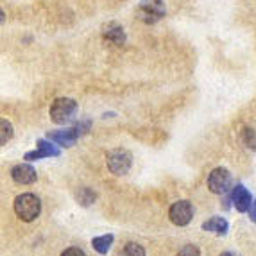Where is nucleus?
Segmentation results:
<instances>
[{"instance_id": "obj_1", "label": "nucleus", "mask_w": 256, "mask_h": 256, "mask_svg": "<svg viewBox=\"0 0 256 256\" xmlns=\"http://www.w3.org/2000/svg\"><path fill=\"white\" fill-rule=\"evenodd\" d=\"M14 214L22 218L24 222H32L34 218L40 217L42 212V201L34 194H22L14 199Z\"/></svg>"}, {"instance_id": "obj_2", "label": "nucleus", "mask_w": 256, "mask_h": 256, "mask_svg": "<svg viewBox=\"0 0 256 256\" xmlns=\"http://www.w3.org/2000/svg\"><path fill=\"white\" fill-rule=\"evenodd\" d=\"M76 113H77V102L74 98L68 97L56 98L50 106V118L54 124H60V126L68 124L70 120H74Z\"/></svg>"}, {"instance_id": "obj_3", "label": "nucleus", "mask_w": 256, "mask_h": 256, "mask_svg": "<svg viewBox=\"0 0 256 256\" xmlns=\"http://www.w3.org/2000/svg\"><path fill=\"white\" fill-rule=\"evenodd\" d=\"M136 16L144 24H156L165 16L163 0H142L136 8Z\"/></svg>"}, {"instance_id": "obj_4", "label": "nucleus", "mask_w": 256, "mask_h": 256, "mask_svg": "<svg viewBox=\"0 0 256 256\" xmlns=\"http://www.w3.org/2000/svg\"><path fill=\"white\" fill-rule=\"evenodd\" d=\"M88 128H90V122H81V124L74 126V128L48 132L47 138L50 142H56V144H58V146H61V147H72L74 144L77 142V138L88 131Z\"/></svg>"}, {"instance_id": "obj_5", "label": "nucleus", "mask_w": 256, "mask_h": 256, "mask_svg": "<svg viewBox=\"0 0 256 256\" xmlns=\"http://www.w3.org/2000/svg\"><path fill=\"white\" fill-rule=\"evenodd\" d=\"M106 163H108V168L115 176H126L129 172V168H131L132 156L126 149H113L108 152Z\"/></svg>"}, {"instance_id": "obj_6", "label": "nucleus", "mask_w": 256, "mask_h": 256, "mask_svg": "<svg viewBox=\"0 0 256 256\" xmlns=\"http://www.w3.org/2000/svg\"><path fill=\"white\" fill-rule=\"evenodd\" d=\"M231 174L228 168L224 166H217L214 170L210 172L208 176V188L210 192L217 194V196H224V194L230 192L231 188Z\"/></svg>"}, {"instance_id": "obj_7", "label": "nucleus", "mask_w": 256, "mask_h": 256, "mask_svg": "<svg viewBox=\"0 0 256 256\" xmlns=\"http://www.w3.org/2000/svg\"><path fill=\"white\" fill-rule=\"evenodd\" d=\"M194 217V208L188 201H178L168 210V218L176 226H188Z\"/></svg>"}, {"instance_id": "obj_8", "label": "nucleus", "mask_w": 256, "mask_h": 256, "mask_svg": "<svg viewBox=\"0 0 256 256\" xmlns=\"http://www.w3.org/2000/svg\"><path fill=\"white\" fill-rule=\"evenodd\" d=\"M231 202L236 208V212L240 214H246L252 208V197L249 194V190L244 184H236L233 190H231Z\"/></svg>"}, {"instance_id": "obj_9", "label": "nucleus", "mask_w": 256, "mask_h": 256, "mask_svg": "<svg viewBox=\"0 0 256 256\" xmlns=\"http://www.w3.org/2000/svg\"><path fill=\"white\" fill-rule=\"evenodd\" d=\"M61 154V150L50 144V140H38L36 144V150H30L26 154L27 162H34V160H42V158H58Z\"/></svg>"}, {"instance_id": "obj_10", "label": "nucleus", "mask_w": 256, "mask_h": 256, "mask_svg": "<svg viewBox=\"0 0 256 256\" xmlns=\"http://www.w3.org/2000/svg\"><path fill=\"white\" fill-rule=\"evenodd\" d=\"M102 38L104 42L111 45H124L126 43V32L124 27L116 24V22H108L102 26Z\"/></svg>"}, {"instance_id": "obj_11", "label": "nucleus", "mask_w": 256, "mask_h": 256, "mask_svg": "<svg viewBox=\"0 0 256 256\" xmlns=\"http://www.w3.org/2000/svg\"><path fill=\"white\" fill-rule=\"evenodd\" d=\"M11 178L16 184H32L38 180V174L30 165L27 163H20V165L11 168Z\"/></svg>"}, {"instance_id": "obj_12", "label": "nucleus", "mask_w": 256, "mask_h": 256, "mask_svg": "<svg viewBox=\"0 0 256 256\" xmlns=\"http://www.w3.org/2000/svg\"><path fill=\"white\" fill-rule=\"evenodd\" d=\"M202 230H204V231H212V233H215V235L222 236V235H226V233H228V230H230V224H228L226 218L212 217L210 220L202 222Z\"/></svg>"}, {"instance_id": "obj_13", "label": "nucleus", "mask_w": 256, "mask_h": 256, "mask_svg": "<svg viewBox=\"0 0 256 256\" xmlns=\"http://www.w3.org/2000/svg\"><path fill=\"white\" fill-rule=\"evenodd\" d=\"M113 240H115L113 235L95 236V238L92 240V246H94V249L98 252V254H108V251H110L111 246H113Z\"/></svg>"}, {"instance_id": "obj_14", "label": "nucleus", "mask_w": 256, "mask_h": 256, "mask_svg": "<svg viewBox=\"0 0 256 256\" xmlns=\"http://www.w3.org/2000/svg\"><path fill=\"white\" fill-rule=\"evenodd\" d=\"M120 256H146V249L136 242H128L120 252Z\"/></svg>"}, {"instance_id": "obj_15", "label": "nucleus", "mask_w": 256, "mask_h": 256, "mask_svg": "<svg viewBox=\"0 0 256 256\" xmlns=\"http://www.w3.org/2000/svg\"><path fill=\"white\" fill-rule=\"evenodd\" d=\"M77 201L81 202L82 206H90L92 202L95 201V194L92 192L90 188H81L79 192H77Z\"/></svg>"}, {"instance_id": "obj_16", "label": "nucleus", "mask_w": 256, "mask_h": 256, "mask_svg": "<svg viewBox=\"0 0 256 256\" xmlns=\"http://www.w3.org/2000/svg\"><path fill=\"white\" fill-rule=\"evenodd\" d=\"M0 126H2V138H0V144L6 146V144L11 140V136H13V126H11V122H8L6 118L0 120Z\"/></svg>"}, {"instance_id": "obj_17", "label": "nucleus", "mask_w": 256, "mask_h": 256, "mask_svg": "<svg viewBox=\"0 0 256 256\" xmlns=\"http://www.w3.org/2000/svg\"><path fill=\"white\" fill-rule=\"evenodd\" d=\"M178 256H201V251H199V248L194 246V244H186V246H183V248L180 249Z\"/></svg>"}, {"instance_id": "obj_18", "label": "nucleus", "mask_w": 256, "mask_h": 256, "mask_svg": "<svg viewBox=\"0 0 256 256\" xmlns=\"http://www.w3.org/2000/svg\"><path fill=\"white\" fill-rule=\"evenodd\" d=\"M244 142H246V146L251 147V149H256V132L252 129L246 128L244 129Z\"/></svg>"}, {"instance_id": "obj_19", "label": "nucleus", "mask_w": 256, "mask_h": 256, "mask_svg": "<svg viewBox=\"0 0 256 256\" xmlns=\"http://www.w3.org/2000/svg\"><path fill=\"white\" fill-rule=\"evenodd\" d=\"M61 256H86V252L79 248H68L61 252Z\"/></svg>"}, {"instance_id": "obj_20", "label": "nucleus", "mask_w": 256, "mask_h": 256, "mask_svg": "<svg viewBox=\"0 0 256 256\" xmlns=\"http://www.w3.org/2000/svg\"><path fill=\"white\" fill-rule=\"evenodd\" d=\"M249 217H251V220L256 224V201L252 202V208L249 210Z\"/></svg>"}, {"instance_id": "obj_21", "label": "nucleus", "mask_w": 256, "mask_h": 256, "mask_svg": "<svg viewBox=\"0 0 256 256\" xmlns=\"http://www.w3.org/2000/svg\"><path fill=\"white\" fill-rule=\"evenodd\" d=\"M220 256H240L238 252H233V251H224Z\"/></svg>"}]
</instances>
